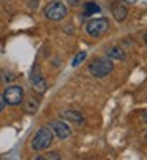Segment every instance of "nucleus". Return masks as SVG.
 I'll return each instance as SVG.
<instances>
[{
	"label": "nucleus",
	"mask_w": 147,
	"mask_h": 160,
	"mask_svg": "<svg viewBox=\"0 0 147 160\" xmlns=\"http://www.w3.org/2000/svg\"><path fill=\"white\" fill-rule=\"evenodd\" d=\"M86 57H87V52H86V51H81L75 59H73V67H79V65L86 60Z\"/></svg>",
	"instance_id": "nucleus-12"
},
{
	"label": "nucleus",
	"mask_w": 147,
	"mask_h": 160,
	"mask_svg": "<svg viewBox=\"0 0 147 160\" xmlns=\"http://www.w3.org/2000/svg\"><path fill=\"white\" fill-rule=\"evenodd\" d=\"M112 16H114V19L115 21H119V22H122V21H124L125 18H127V8L124 7V5H122L120 2H115V3H112Z\"/></svg>",
	"instance_id": "nucleus-8"
},
{
	"label": "nucleus",
	"mask_w": 147,
	"mask_h": 160,
	"mask_svg": "<svg viewBox=\"0 0 147 160\" xmlns=\"http://www.w3.org/2000/svg\"><path fill=\"white\" fill-rule=\"evenodd\" d=\"M145 98H147V95H145Z\"/></svg>",
	"instance_id": "nucleus-22"
},
{
	"label": "nucleus",
	"mask_w": 147,
	"mask_h": 160,
	"mask_svg": "<svg viewBox=\"0 0 147 160\" xmlns=\"http://www.w3.org/2000/svg\"><path fill=\"white\" fill-rule=\"evenodd\" d=\"M112 62L109 57H96L90 62L89 72L93 78H105L112 72Z\"/></svg>",
	"instance_id": "nucleus-1"
},
{
	"label": "nucleus",
	"mask_w": 147,
	"mask_h": 160,
	"mask_svg": "<svg viewBox=\"0 0 147 160\" xmlns=\"http://www.w3.org/2000/svg\"><path fill=\"white\" fill-rule=\"evenodd\" d=\"M144 43H145V44H147V33H145V35H144Z\"/></svg>",
	"instance_id": "nucleus-19"
},
{
	"label": "nucleus",
	"mask_w": 147,
	"mask_h": 160,
	"mask_svg": "<svg viewBox=\"0 0 147 160\" xmlns=\"http://www.w3.org/2000/svg\"><path fill=\"white\" fill-rule=\"evenodd\" d=\"M22 98H24V90L19 86H10V87L5 89V92H3L5 103H8L11 106L21 105L22 103Z\"/></svg>",
	"instance_id": "nucleus-5"
},
{
	"label": "nucleus",
	"mask_w": 147,
	"mask_h": 160,
	"mask_svg": "<svg viewBox=\"0 0 147 160\" xmlns=\"http://www.w3.org/2000/svg\"><path fill=\"white\" fill-rule=\"evenodd\" d=\"M3 105H5V100H3V97H0V111L3 109Z\"/></svg>",
	"instance_id": "nucleus-17"
},
{
	"label": "nucleus",
	"mask_w": 147,
	"mask_h": 160,
	"mask_svg": "<svg viewBox=\"0 0 147 160\" xmlns=\"http://www.w3.org/2000/svg\"><path fill=\"white\" fill-rule=\"evenodd\" d=\"M44 16L49 21H62L66 16V7L62 2H51L44 8Z\"/></svg>",
	"instance_id": "nucleus-3"
},
{
	"label": "nucleus",
	"mask_w": 147,
	"mask_h": 160,
	"mask_svg": "<svg viewBox=\"0 0 147 160\" xmlns=\"http://www.w3.org/2000/svg\"><path fill=\"white\" fill-rule=\"evenodd\" d=\"M43 158H60V155H59L57 152H51L47 157H43Z\"/></svg>",
	"instance_id": "nucleus-15"
},
{
	"label": "nucleus",
	"mask_w": 147,
	"mask_h": 160,
	"mask_svg": "<svg viewBox=\"0 0 147 160\" xmlns=\"http://www.w3.org/2000/svg\"><path fill=\"white\" fill-rule=\"evenodd\" d=\"M37 108H38V103H37V102H27L26 111H27V112H35Z\"/></svg>",
	"instance_id": "nucleus-13"
},
{
	"label": "nucleus",
	"mask_w": 147,
	"mask_h": 160,
	"mask_svg": "<svg viewBox=\"0 0 147 160\" xmlns=\"http://www.w3.org/2000/svg\"><path fill=\"white\" fill-rule=\"evenodd\" d=\"M52 143V132L47 127H41L32 140V149L33 151H44Z\"/></svg>",
	"instance_id": "nucleus-2"
},
{
	"label": "nucleus",
	"mask_w": 147,
	"mask_h": 160,
	"mask_svg": "<svg viewBox=\"0 0 147 160\" xmlns=\"http://www.w3.org/2000/svg\"><path fill=\"white\" fill-rule=\"evenodd\" d=\"M144 2H145V3H147V0H144Z\"/></svg>",
	"instance_id": "nucleus-21"
},
{
	"label": "nucleus",
	"mask_w": 147,
	"mask_h": 160,
	"mask_svg": "<svg viewBox=\"0 0 147 160\" xmlns=\"http://www.w3.org/2000/svg\"><path fill=\"white\" fill-rule=\"evenodd\" d=\"M51 128H52V132L57 135V138H60V140H66L68 136L71 135L70 127H68L65 122H62V121H52V122H51Z\"/></svg>",
	"instance_id": "nucleus-6"
},
{
	"label": "nucleus",
	"mask_w": 147,
	"mask_h": 160,
	"mask_svg": "<svg viewBox=\"0 0 147 160\" xmlns=\"http://www.w3.org/2000/svg\"><path fill=\"white\" fill-rule=\"evenodd\" d=\"M142 121L147 124V109H144V111H142Z\"/></svg>",
	"instance_id": "nucleus-16"
},
{
	"label": "nucleus",
	"mask_w": 147,
	"mask_h": 160,
	"mask_svg": "<svg viewBox=\"0 0 147 160\" xmlns=\"http://www.w3.org/2000/svg\"><path fill=\"white\" fill-rule=\"evenodd\" d=\"M144 138H145V141H147V133H145V136H144Z\"/></svg>",
	"instance_id": "nucleus-20"
},
{
	"label": "nucleus",
	"mask_w": 147,
	"mask_h": 160,
	"mask_svg": "<svg viewBox=\"0 0 147 160\" xmlns=\"http://www.w3.org/2000/svg\"><path fill=\"white\" fill-rule=\"evenodd\" d=\"M62 116L66 119V121H71V122H75V124H81L82 121H84V116L81 112H78V111H63V114Z\"/></svg>",
	"instance_id": "nucleus-9"
},
{
	"label": "nucleus",
	"mask_w": 147,
	"mask_h": 160,
	"mask_svg": "<svg viewBox=\"0 0 147 160\" xmlns=\"http://www.w3.org/2000/svg\"><path fill=\"white\" fill-rule=\"evenodd\" d=\"M81 2H82V0H68V3H70V5H73V7L81 5Z\"/></svg>",
	"instance_id": "nucleus-14"
},
{
	"label": "nucleus",
	"mask_w": 147,
	"mask_h": 160,
	"mask_svg": "<svg viewBox=\"0 0 147 160\" xmlns=\"http://www.w3.org/2000/svg\"><path fill=\"white\" fill-rule=\"evenodd\" d=\"M106 54H108L109 59H117V60L125 59V54H124V51H122L120 48H111V49L106 51Z\"/></svg>",
	"instance_id": "nucleus-10"
},
{
	"label": "nucleus",
	"mask_w": 147,
	"mask_h": 160,
	"mask_svg": "<svg viewBox=\"0 0 147 160\" xmlns=\"http://www.w3.org/2000/svg\"><path fill=\"white\" fill-rule=\"evenodd\" d=\"M124 2H125V3H136L138 0H124Z\"/></svg>",
	"instance_id": "nucleus-18"
},
{
	"label": "nucleus",
	"mask_w": 147,
	"mask_h": 160,
	"mask_svg": "<svg viewBox=\"0 0 147 160\" xmlns=\"http://www.w3.org/2000/svg\"><path fill=\"white\" fill-rule=\"evenodd\" d=\"M96 13H100V7L93 2H87L86 8H84V16H92V14H96Z\"/></svg>",
	"instance_id": "nucleus-11"
},
{
	"label": "nucleus",
	"mask_w": 147,
	"mask_h": 160,
	"mask_svg": "<svg viewBox=\"0 0 147 160\" xmlns=\"http://www.w3.org/2000/svg\"><path fill=\"white\" fill-rule=\"evenodd\" d=\"M32 86H33V89L37 90L38 94H43L46 90V87H47L43 75L38 72V68H33V72H32Z\"/></svg>",
	"instance_id": "nucleus-7"
},
{
	"label": "nucleus",
	"mask_w": 147,
	"mask_h": 160,
	"mask_svg": "<svg viewBox=\"0 0 147 160\" xmlns=\"http://www.w3.org/2000/svg\"><path fill=\"white\" fill-rule=\"evenodd\" d=\"M109 29V21L105 19V18H100V19H92L89 24L86 26V30L90 37H100L103 35L105 32H108Z\"/></svg>",
	"instance_id": "nucleus-4"
}]
</instances>
